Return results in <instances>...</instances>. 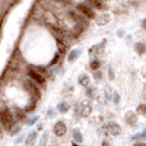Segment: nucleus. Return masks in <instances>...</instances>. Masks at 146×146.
Returning a JSON list of instances; mask_svg holds the SVG:
<instances>
[{
	"mask_svg": "<svg viewBox=\"0 0 146 146\" xmlns=\"http://www.w3.org/2000/svg\"><path fill=\"white\" fill-rule=\"evenodd\" d=\"M67 132V127L66 124L63 123V122H56L55 126H54V133L56 135V136H64Z\"/></svg>",
	"mask_w": 146,
	"mask_h": 146,
	"instance_id": "0eeeda50",
	"label": "nucleus"
},
{
	"mask_svg": "<svg viewBox=\"0 0 146 146\" xmlns=\"http://www.w3.org/2000/svg\"><path fill=\"white\" fill-rule=\"evenodd\" d=\"M124 119H126V122L129 124V126H135V124L137 123V117L133 111H127Z\"/></svg>",
	"mask_w": 146,
	"mask_h": 146,
	"instance_id": "1a4fd4ad",
	"label": "nucleus"
},
{
	"mask_svg": "<svg viewBox=\"0 0 146 146\" xmlns=\"http://www.w3.org/2000/svg\"><path fill=\"white\" fill-rule=\"evenodd\" d=\"M101 76H103V74H101V72H96V71H95V74H94V77H95V80H100V78H101Z\"/></svg>",
	"mask_w": 146,
	"mask_h": 146,
	"instance_id": "412c9836",
	"label": "nucleus"
},
{
	"mask_svg": "<svg viewBox=\"0 0 146 146\" xmlns=\"http://www.w3.org/2000/svg\"><path fill=\"white\" fill-rule=\"evenodd\" d=\"M105 98H106V100H110L111 99V88L109 86H105Z\"/></svg>",
	"mask_w": 146,
	"mask_h": 146,
	"instance_id": "a211bd4d",
	"label": "nucleus"
},
{
	"mask_svg": "<svg viewBox=\"0 0 146 146\" xmlns=\"http://www.w3.org/2000/svg\"><path fill=\"white\" fill-rule=\"evenodd\" d=\"M86 95H87V96H91V95H92V88L88 87L87 90H86Z\"/></svg>",
	"mask_w": 146,
	"mask_h": 146,
	"instance_id": "4be33fe9",
	"label": "nucleus"
},
{
	"mask_svg": "<svg viewBox=\"0 0 146 146\" xmlns=\"http://www.w3.org/2000/svg\"><path fill=\"white\" fill-rule=\"evenodd\" d=\"M118 101H119V95L115 92V94H114V103L118 104Z\"/></svg>",
	"mask_w": 146,
	"mask_h": 146,
	"instance_id": "5701e85b",
	"label": "nucleus"
},
{
	"mask_svg": "<svg viewBox=\"0 0 146 146\" xmlns=\"http://www.w3.org/2000/svg\"><path fill=\"white\" fill-rule=\"evenodd\" d=\"M23 85H25L27 92L30 94V96L33 99V100H38V99H40V91H38L37 86H36L32 81H31V80H26Z\"/></svg>",
	"mask_w": 146,
	"mask_h": 146,
	"instance_id": "f03ea898",
	"label": "nucleus"
},
{
	"mask_svg": "<svg viewBox=\"0 0 146 146\" xmlns=\"http://www.w3.org/2000/svg\"><path fill=\"white\" fill-rule=\"evenodd\" d=\"M101 146H110V145H109V142H108V141H105V140H104L103 144H101Z\"/></svg>",
	"mask_w": 146,
	"mask_h": 146,
	"instance_id": "a878e982",
	"label": "nucleus"
},
{
	"mask_svg": "<svg viewBox=\"0 0 146 146\" xmlns=\"http://www.w3.org/2000/svg\"><path fill=\"white\" fill-rule=\"evenodd\" d=\"M109 21H110V15H109L108 13H103V14H100L99 17H96L95 22H96V25H99V26H104V25H106V23H109Z\"/></svg>",
	"mask_w": 146,
	"mask_h": 146,
	"instance_id": "6e6552de",
	"label": "nucleus"
},
{
	"mask_svg": "<svg viewBox=\"0 0 146 146\" xmlns=\"http://www.w3.org/2000/svg\"><path fill=\"white\" fill-rule=\"evenodd\" d=\"M37 119H38L37 117H35V118H32V121H30V122H28V124H32V123H35V122L37 121Z\"/></svg>",
	"mask_w": 146,
	"mask_h": 146,
	"instance_id": "b1692460",
	"label": "nucleus"
},
{
	"mask_svg": "<svg viewBox=\"0 0 146 146\" xmlns=\"http://www.w3.org/2000/svg\"><path fill=\"white\" fill-rule=\"evenodd\" d=\"M68 109H69V105L66 103V101L58 104V110L60 111V113H67V111H68Z\"/></svg>",
	"mask_w": 146,
	"mask_h": 146,
	"instance_id": "dca6fc26",
	"label": "nucleus"
},
{
	"mask_svg": "<svg viewBox=\"0 0 146 146\" xmlns=\"http://www.w3.org/2000/svg\"><path fill=\"white\" fill-rule=\"evenodd\" d=\"M135 50H136L137 54H140V55H144L146 53V45L142 42H137L136 45H135Z\"/></svg>",
	"mask_w": 146,
	"mask_h": 146,
	"instance_id": "9b49d317",
	"label": "nucleus"
},
{
	"mask_svg": "<svg viewBox=\"0 0 146 146\" xmlns=\"http://www.w3.org/2000/svg\"><path fill=\"white\" fill-rule=\"evenodd\" d=\"M18 131H19V127H15L14 131H12V133H15V132H18Z\"/></svg>",
	"mask_w": 146,
	"mask_h": 146,
	"instance_id": "cd10ccee",
	"label": "nucleus"
},
{
	"mask_svg": "<svg viewBox=\"0 0 146 146\" xmlns=\"http://www.w3.org/2000/svg\"><path fill=\"white\" fill-rule=\"evenodd\" d=\"M80 54H81V50H80V49H74V50H72L71 53L68 54V58H67V59H68L69 63H73V62H74L76 59L80 56Z\"/></svg>",
	"mask_w": 146,
	"mask_h": 146,
	"instance_id": "9d476101",
	"label": "nucleus"
},
{
	"mask_svg": "<svg viewBox=\"0 0 146 146\" xmlns=\"http://www.w3.org/2000/svg\"><path fill=\"white\" fill-rule=\"evenodd\" d=\"M78 83L82 86H88V83H90V77H88L87 74H81L80 77H78Z\"/></svg>",
	"mask_w": 146,
	"mask_h": 146,
	"instance_id": "ddd939ff",
	"label": "nucleus"
},
{
	"mask_svg": "<svg viewBox=\"0 0 146 146\" xmlns=\"http://www.w3.org/2000/svg\"><path fill=\"white\" fill-rule=\"evenodd\" d=\"M133 146H146V144H144V142H136Z\"/></svg>",
	"mask_w": 146,
	"mask_h": 146,
	"instance_id": "393cba45",
	"label": "nucleus"
},
{
	"mask_svg": "<svg viewBox=\"0 0 146 146\" xmlns=\"http://www.w3.org/2000/svg\"><path fill=\"white\" fill-rule=\"evenodd\" d=\"M36 139H37V133L36 132H32V133H30L27 136V139H26V144L27 145H33L36 141Z\"/></svg>",
	"mask_w": 146,
	"mask_h": 146,
	"instance_id": "4468645a",
	"label": "nucleus"
},
{
	"mask_svg": "<svg viewBox=\"0 0 146 146\" xmlns=\"http://www.w3.org/2000/svg\"><path fill=\"white\" fill-rule=\"evenodd\" d=\"M13 121H14V119H13V115L9 111V109L4 108V109L0 110V122H1V124H3L4 128L9 129L10 127L13 126Z\"/></svg>",
	"mask_w": 146,
	"mask_h": 146,
	"instance_id": "f257e3e1",
	"label": "nucleus"
},
{
	"mask_svg": "<svg viewBox=\"0 0 146 146\" xmlns=\"http://www.w3.org/2000/svg\"><path fill=\"white\" fill-rule=\"evenodd\" d=\"M91 109H92V105L88 100H83L82 104H81V115L82 117H88L91 113Z\"/></svg>",
	"mask_w": 146,
	"mask_h": 146,
	"instance_id": "423d86ee",
	"label": "nucleus"
},
{
	"mask_svg": "<svg viewBox=\"0 0 146 146\" xmlns=\"http://www.w3.org/2000/svg\"><path fill=\"white\" fill-rule=\"evenodd\" d=\"M90 67L94 69V71H98V69L100 68V62H99V60H92L90 63Z\"/></svg>",
	"mask_w": 146,
	"mask_h": 146,
	"instance_id": "f3484780",
	"label": "nucleus"
},
{
	"mask_svg": "<svg viewBox=\"0 0 146 146\" xmlns=\"http://www.w3.org/2000/svg\"><path fill=\"white\" fill-rule=\"evenodd\" d=\"M142 27H144V30H146V18L142 21Z\"/></svg>",
	"mask_w": 146,
	"mask_h": 146,
	"instance_id": "bb28decb",
	"label": "nucleus"
},
{
	"mask_svg": "<svg viewBox=\"0 0 146 146\" xmlns=\"http://www.w3.org/2000/svg\"><path fill=\"white\" fill-rule=\"evenodd\" d=\"M77 10L81 12L85 17H87V18H95V12H94V9L91 7H88V5H86V4H78Z\"/></svg>",
	"mask_w": 146,
	"mask_h": 146,
	"instance_id": "7ed1b4c3",
	"label": "nucleus"
},
{
	"mask_svg": "<svg viewBox=\"0 0 146 146\" xmlns=\"http://www.w3.org/2000/svg\"><path fill=\"white\" fill-rule=\"evenodd\" d=\"M46 139H48V133H44L42 139H41V142H40V146H44V145H45V142H46Z\"/></svg>",
	"mask_w": 146,
	"mask_h": 146,
	"instance_id": "aec40b11",
	"label": "nucleus"
},
{
	"mask_svg": "<svg viewBox=\"0 0 146 146\" xmlns=\"http://www.w3.org/2000/svg\"><path fill=\"white\" fill-rule=\"evenodd\" d=\"M0 133H1V128H0Z\"/></svg>",
	"mask_w": 146,
	"mask_h": 146,
	"instance_id": "c85d7f7f",
	"label": "nucleus"
},
{
	"mask_svg": "<svg viewBox=\"0 0 146 146\" xmlns=\"http://www.w3.org/2000/svg\"><path fill=\"white\" fill-rule=\"evenodd\" d=\"M106 132L110 133V135H113V136H118V135H121L122 128L118 123H115V122H110V123L106 124Z\"/></svg>",
	"mask_w": 146,
	"mask_h": 146,
	"instance_id": "20e7f679",
	"label": "nucleus"
},
{
	"mask_svg": "<svg viewBox=\"0 0 146 146\" xmlns=\"http://www.w3.org/2000/svg\"><path fill=\"white\" fill-rule=\"evenodd\" d=\"M28 76H30V78H32L35 82L40 83V85H44V83H45V78H44V76L41 74V73H38L37 71L30 69V71H28Z\"/></svg>",
	"mask_w": 146,
	"mask_h": 146,
	"instance_id": "39448f33",
	"label": "nucleus"
},
{
	"mask_svg": "<svg viewBox=\"0 0 146 146\" xmlns=\"http://www.w3.org/2000/svg\"><path fill=\"white\" fill-rule=\"evenodd\" d=\"M73 140H74L76 142H82L83 141V136H82V133H81V131L78 128L73 129Z\"/></svg>",
	"mask_w": 146,
	"mask_h": 146,
	"instance_id": "f8f14e48",
	"label": "nucleus"
},
{
	"mask_svg": "<svg viewBox=\"0 0 146 146\" xmlns=\"http://www.w3.org/2000/svg\"><path fill=\"white\" fill-rule=\"evenodd\" d=\"M87 1L90 3L91 7L96 8V9H103V8H104V4H103V1H101V0H87Z\"/></svg>",
	"mask_w": 146,
	"mask_h": 146,
	"instance_id": "2eb2a0df",
	"label": "nucleus"
},
{
	"mask_svg": "<svg viewBox=\"0 0 146 146\" xmlns=\"http://www.w3.org/2000/svg\"><path fill=\"white\" fill-rule=\"evenodd\" d=\"M137 111L141 114H146V106L145 105H140L139 108H137Z\"/></svg>",
	"mask_w": 146,
	"mask_h": 146,
	"instance_id": "6ab92c4d",
	"label": "nucleus"
}]
</instances>
